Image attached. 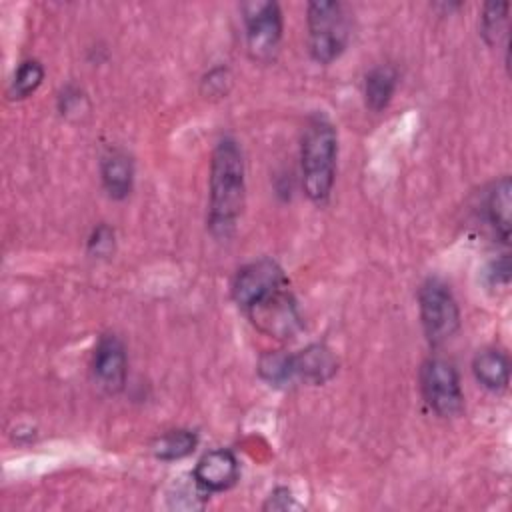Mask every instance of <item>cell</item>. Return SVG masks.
I'll use <instances>...</instances> for the list:
<instances>
[{"label":"cell","instance_id":"obj_2","mask_svg":"<svg viewBox=\"0 0 512 512\" xmlns=\"http://www.w3.org/2000/svg\"><path fill=\"white\" fill-rule=\"evenodd\" d=\"M338 136L334 124L324 114H312L304 126L300 142L302 186L314 204L330 198L336 176Z\"/></svg>","mask_w":512,"mask_h":512},{"label":"cell","instance_id":"obj_16","mask_svg":"<svg viewBox=\"0 0 512 512\" xmlns=\"http://www.w3.org/2000/svg\"><path fill=\"white\" fill-rule=\"evenodd\" d=\"M198 446L196 432L188 428H174L160 434L152 442V454L162 462H174L190 456Z\"/></svg>","mask_w":512,"mask_h":512},{"label":"cell","instance_id":"obj_20","mask_svg":"<svg viewBox=\"0 0 512 512\" xmlns=\"http://www.w3.org/2000/svg\"><path fill=\"white\" fill-rule=\"evenodd\" d=\"M114 250V230L108 224H98L88 238V252L92 256H108Z\"/></svg>","mask_w":512,"mask_h":512},{"label":"cell","instance_id":"obj_5","mask_svg":"<svg viewBox=\"0 0 512 512\" xmlns=\"http://www.w3.org/2000/svg\"><path fill=\"white\" fill-rule=\"evenodd\" d=\"M246 46L252 60H274L282 40V12L276 2L252 0L242 4Z\"/></svg>","mask_w":512,"mask_h":512},{"label":"cell","instance_id":"obj_22","mask_svg":"<svg viewBox=\"0 0 512 512\" xmlns=\"http://www.w3.org/2000/svg\"><path fill=\"white\" fill-rule=\"evenodd\" d=\"M290 508H298V502L286 486L274 488L266 498V502L262 504V510H290Z\"/></svg>","mask_w":512,"mask_h":512},{"label":"cell","instance_id":"obj_23","mask_svg":"<svg viewBox=\"0 0 512 512\" xmlns=\"http://www.w3.org/2000/svg\"><path fill=\"white\" fill-rule=\"evenodd\" d=\"M486 278L492 286H506L510 280V258L502 254L498 260H492L486 270Z\"/></svg>","mask_w":512,"mask_h":512},{"label":"cell","instance_id":"obj_1","mask_svg":"<svg viewBox=\"0 0 512 512\" xmlns=\"http://www.w3.org/2000/svg\"><path fill=\"white\" fill-rule=\"evenodd\" d=\"M246 170L238 142L224 136L210 162V200H208V230L214 238L226 240L232 236L246 200Z\"/></svg>","mask_w":512,"mask_h":512},{"label":"cell","instance_id":"obj_18","mask_svg":"<svg viewBox=\"0 0 512 512\" xmlns=\"http://www.w3.org/2000/svg\"><path fill=\"white\" fill-rule=\"evenodd\" d=\"M258 374L272 386H286L294 382L292 376V354L286 352H266L258 360Z\"/></svg>","mask_w":512,"mask_h":512},{"label":"cell","instance_id":"obj_3","mask_svg":"<svg viewBox=\"0 0 512 512\" xmlns=\"http://www.w3.org/2000/svg\"><path fill=\"white\" fill-rule=\"evenodd\" d=\"M308 52L314 62L330 64L348 46L350 18L346 6L336 0H314L306 6Z\"/></svg>","mask_w":512,"mask_h":512},{"label":"cell","instance_id":"obj_9","mask_svg":"<svg viewBox=\"0 0 512 512\" xmlns=\"http://www.w3.org/2000/svg\"><path fill=\"white\" fill-rule=\"evenodd\" d=\"M92 372L98 386L108 394H116L118 390H122L128 372V358L124 344L118 336L104 334L98 340L92 358Z\"/></svg>","mask_w":512,"mask_h":512},{"label":"cell","instance_id":"obj_21","mask_svg":"<svg viewBox=\"0 0 512 512\" xmlns=\"http://www.w3.org/2000/svg\"><path fill=\"white\" fill-rule=\"evenodd\" d=\"M202 86H204V92L208 96H222L228 92V86H230V72L228 68H212L204 80H202Z\"/></svg>","mask_w":512,"mask_h":512},{"label":"cell","instance_id":"obj_14","mask_svg":"<svg viewBox=\"0 0 512 512\" xmlns=\"http://www.w3.org/2000/svg\"><path fill=\"white\" fill-rule=\"evenodd\" d=\"M474 378L492 392H502L510 380L508 356L496 348L480 350L472 360Z\"/></svg>","mask_w":512,"mask_h":512},{"label":"cell","instance_id":"obj_15","mask_svg":"<svg viewBox=\"0 0 512 512\" xmlns=\"http://www.w3.org/2000/svg\"><path fill=\"white\" fill-rule=\"evenodd\" d=\"M398 86V70L392 64L374 66L364 78V100L372 112H382Z\"/></svg>","mask_w":512,"mask_h":512},{"label":"cell","instance_id":"obj_8","mask_svg":"<svg viewBox=\"0 0 512 512\" xmlns=\"http://www.w3.org/2000/svg\"><path fill=\"white\" fill-rule=\"evenodd\" d=\"M252 324L274 338H292L302 328V316L288 288H282L246 310Z\"/></svg>","mask_w":512,"mask_h":512},{"label":"cell","instance_id":"obj_12","mask_svg":"<svg viewBox=\"0 0 512 512\" xmlns=\"http://www.w3.org/2000/svg\"><path fill=\"white\" fill-rule=\"evenodd\" d=\"M100 176H102V186L110 198L114 200L126 198L134 184L132 158L120 148L108 150L100 162Z\"/></svg>","mask_w":512,"mask_h":512},{"label":"cell","instance_id":"obj_7","mask_svg":"<svg viewBox=\"0 0 512 512\" xmlns=\"http://www.w3.org/2000/svg\"><path fill=\"white\" fill-rule=\"evenodd\" d=\"M282 288H288V278L282 266L272 258H258L236 272L232 280V298L246 312Z\"/></svg>","mask_w":512,"mask_h":512},{"label":"cell","instance_id":"obj_17","mask_svg":"<svg viewBox=\"0 0 512 512\" xmlns=\"http://www.w3.org/2000/svg\"><path fill=\"white\" fill-rule=\"evenodd\" d=\"M508 2H488L484 4L480 16V34L488 46H496L502 38L508 40Z\"/></svg>","mask_w":512,"mask_h":512},{"label":"cell","instance_id":"obj_6","mask_svg":"<svg viewBox=\"0 0 512 512\" xmlns=\"http://www.w3.org/2000/svg\"><path fill=\"white\" fill-rule=\"evenodd\" d=\"M420 390L426 404L442 418H456L464 410L460 378L452 362L428 358L420 368Z\"/></svg>","mask_w":512,"mask_h":512},{"label":"cell","instance_id":"obj_4","mask_svg":"<svg viewBox=\"0 0 512 512\" xmlns=\"http://www.w3.org/2000/svg\"><path fill=\"white\" fill-rule=\"evenodd\" d=\"M420 322L430 346H442L460 328V310L450 286L440 278H426L418 290Z\"/></svg>","mask_w":512,"mask_h":512},{"label":"cell","instance_id":"obj_19","mask_svg":"<svg viewBox=\"0 0 512 512\" xmlns=\"http://www.w3.org/2000/svg\"><path fill=\"white\" fill-rule=\"evenodd\" d=\"M44 80V68L38 60H24L14 72V78L8 88V96L12 100H24L38 90Z\"/></svg>","mask_w":512,"mask_h":512},{"label":"cell","instance_id":"obj_13","mask_svg":"<svg viewBox=\"0 0 512 512\" xmlns=\"http://www.w3.org/2000/svg\"><path fill=\"white\" fill-rule=\"evenodd\" d=\"M486 216L496 236L508 244L512 228V182L508 176L496 180L486 196Z\"/></svg>","mask_w":512,"mask_h":512},{"label":"cell","instance_id":"obj_10","mask_svg":"<svg viewBox=\"0 0 512 512\" xmlns=\"http://www.w3.org/2000/svg\"><path fill=\"white\" fill-rule=\"evenodd\" d=\"M238 460L228 448L206 452L194 466V482L204 492H224L238 480Z\"/></svg>","mask_w":512,"mask_h":512},{"label":"cell","instance_id":"obj_24","mask_svg":"<svg viewBox=\"0 0 512 512\" xmlns=\"http://www.w3.org/2000/svg\"><path fill=\"white\" fill-rule=\"evenodd\" d=\"M82 100H84V96L78 90L66 88L64 94L60 96V110H62V114H70V112H74V108H80Z\"/></svg>","mask_w":512,"mask_h":512},{"label":"cell","instance_id":"obj_11","mask_svg":"<svg viewBox=\"0 0 512 512\" xmlns=\"http://www.w3.org/2000/svg\"><path fill=\"white\" fill-rule=\"evenodd\" d=\"M338 370V362L330 348L324 344H310L304 350L292 354L294 382L320 386L328 382Z\"/></svg>","mask_w":512,"mask_h":512}]
</instances>
